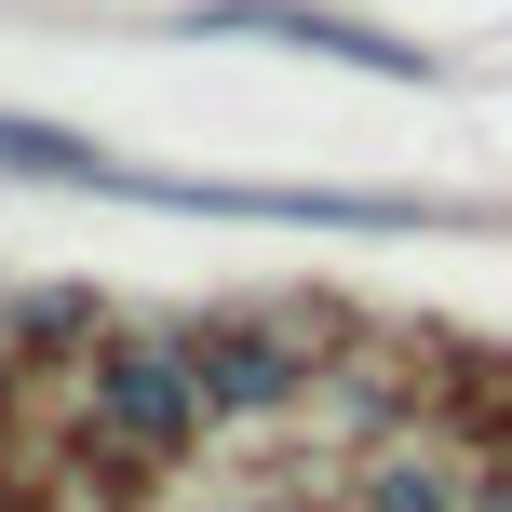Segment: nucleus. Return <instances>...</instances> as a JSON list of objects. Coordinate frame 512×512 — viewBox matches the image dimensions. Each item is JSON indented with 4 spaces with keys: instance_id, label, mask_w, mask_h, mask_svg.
Returning a JSON list of instances; mask_svg holds the SVG:
<instances>
[{
    "instance_id": "6",
    "label": "nucleus",
    "mask_w": 512,
    "mask_h": 512,
    "mask_svg": "<svg viewBox=\"0 0 512 512\" xmlns=\"http://www.w3.org/2000/svg\"><path fill=\"white\" fill-rule=\"evenodd\" d=\"M0 459H14V364H0Z\"/></svg>"
},
{
    "instance_id": "3",
    "label": "nucleus",
    "mask_w": 512,
    "mask_h": 512,
    "mask_svg": "<svg viewBox=\"0 0 512 512\" xmlns=\"http://www.w3.org/2000/svg\"><path fill=\"white\" fill-rule=\"evenodd\" d=\"M189 27H243V41L351 54V68H378V81H432V54H418V41H391V27H364V14H324V0H203Z\"/></svg>"
},
{
    "instance_id": "4",
    "label": "nucleus",
    "mask_w": 512,
    "mask_h": 512,
    "mask_svg": "<svg viewBox=\"0 0 512 512\" xmlns=\"http://www.w3.org/2000/svg\"><path fill=\"white\" fill-rule=\"evenodd\" d=\"M351 512H472V472H445V445H378L351 472Z\"/></svg>"
},
{
    "instance_id": "2",
    "label": "nucleus",
    "mask_w": 512,
    "mask_h": 512,
    "mask_svg": "<svg viewBox=\"0 0 512 512\" xmlns=\"http://www.w3.org/2000/svg\"><path fill=\"white\" fill-rule=\"evenodd\" d=\"M81 405L95 432H122L135 459H189L203 445V391L176 364V324H95L81 337Z\"/></svg>"
},
{
    "instance_id": "5",
    "label": "nucleus",
    "mask_w": 512,
    "mask_h": 512,
    "mask_svg": "<svg viewBox=\"0 0 512 512\" xmlns=\"http://www.w3.org/2000/svg\"><path fill=\"white\" fill-rule=\"evenodd\" d=\"M472 512H512V459H499V472H472Z\"/></svg>"
},
{
    "instance_id": "1",
    "label": "nucleus",
    "mask_w": 512,
    "mask_h": 512,
    "mask_svg": "<svg viewBox=\"0 0 512 512\" xmlns=\"http://www.w3.org/2000/svg\"><path fill=\"white\" fill-rule=\"evenodd\" d=\"M176 364L203 391V418H270L337 364V337L310 310H203V324H176Z\"/></svg>"
}]
</instances>
